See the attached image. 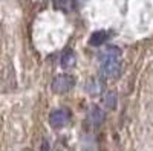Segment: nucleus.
I'll use <instances>...</instances> for the list:
<instances>
[{"instance_id":"nucleus-7","label":"nucleus","mask_w":153,"mask_h":151,"mask_svg":"<svg viewBox=\"0 0 153 151\" xmlns=\"http://www.w3.org/2000/svg\"><path fill=\"white\" fill-rule=\"evenodd\" d=\"M75 54H74V50L72 49H66L65 52H63L61 55V67L63 69H72L75 66Z\"/></svg>"},{"instance_id":"nucleus-9","label":"nucleus","mask_w":153,"mask_h":151,"mask_svg":"<svg viewBox=\"0 0 153 151\" xmlns=\"http://www.w3.org/2000/svg\"><path fill=\"white\" fill-rule=\"evenodd\" d=\"M104 105H106V108H115V105H117V95H115L113 92H109V93H106L104 95Z\"/></svg>"},{"instance_id":"nucleus-1","label":"nucleus","mask_w":153,"mask_h":151,"mask_svg":"<svg viewBox=\"0 0 153 151\" xmlns=\"http://www.w3.org/2000/svg\"><path fill=\"white\" fill-rule=\"evenodd\" d=\"M74 85H75V78L72 75H58L51 82V87H52L54 93H66Z\"/></svg>"},{"instance_id":"nucleus-8","label":"nucleus","mask_w":153,"mask_h":151,"mask_svg":"<svg viewBox=\"0 0 153 151\" xmlns=\"http://www.w3.org/2000/svg\"><path fill=\"white\" fill-rule=\"evenodd\" d=\"M107 37H109V34L106 31H97V32H94L91 35V38H89V44L100 46V44H103L107 40Z\"/></svg>"},{"instance_id":"nucleus-10","label":"nucleus","mask_w":153,"mask_h":151,"mask_svg":"<svg viewBox=\"0 0 153 151\" xmlns=\"http://www.w3.org/2000/svg\"><path fill=\"white\" fill-rule=\"evenodd\" d=\"M68 2V0H54V3H55V6H58V8H63L65 6V3Z\"/></svg>"},{"instance_id":"nucleus-3","label":"nucleus","mask_w":153,"mask_h":151,"mask_svg":"<svg viewBox=\"0 0 153 151\" xmlns=\"http://www.w3.org/2000/svg\"><path fill=\"white\" fill-rule=\"evenodd\" d=\"M69 121H71V113L66 108H57L54 111H51V115H49V124L54 128L66 127Z\"/></svg>"},{"instance_id":"nucleus-6","label":"nucleus","mask_w":153,"mask_h":151,"mask_svg":"<svg viewBox=\"0 0 153 151\" xmlns=\"http://www.w3.org/2000/svg\"><path fill=\"white\" fill-rule=\"evenodd\" d=\"M103 81L98 80V78H91V80H87L86 82V90L89 95H98L101 93V90H103Z\"/></svg>"},{"instance_id":"nucleus-2","label":"nucleus","mask_w":153,"mask_h":151,"mask_svg":"<svg viewBox=\"0 0 153 151\" xmlns=\"http://www.w3.org/2000/svg\"><path fill=\"white\" fill-rule=\"evenodd\" d=\"M100 72H101V75H103V78H107V80L117 78L121 73V58L103 61L101 66H100Z\"/></svg>"},{"instance_id":"nucleus-4","label":"nucleus","mask_w":153,"mask_h":151,"mask_svg":"<svg viewBox=\"0 0 153 151\" xmlns=\"http://www.w3.org/2000/svg\"><path fill=\"white\" fill-rule=\"evenodd\" d=\"M118 58H121V49L117 47V46H109V47L101 50L100 55H98L100 63L109 61V60H118Z\"/></svg>"},{"instance_id":"nucleus-5","label":"nucleus","mask_w":153,"mask_h":151,"mask_svg":"<svg viewBox=\"0 0 153 151\" xmlns=\"http://www.w3.org/2000/svg\"><path fill=\"white\" fill-rule=\"evenodd\" d=\"M104 118H106L104 111L101 110L100 107H97V105L91 107V108H89V111H87V122L91 124V125H100V124H103Z\"/></svg>"}]
</instances>
